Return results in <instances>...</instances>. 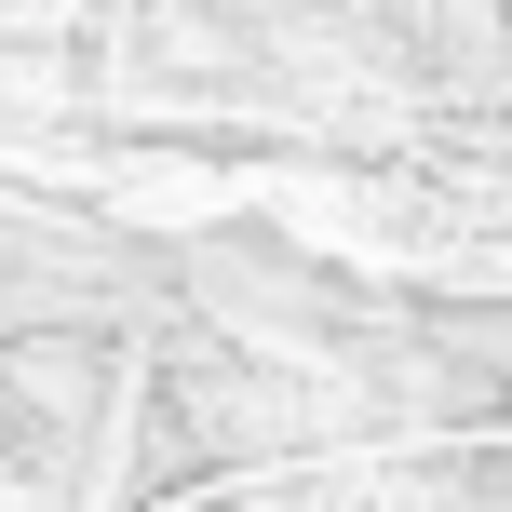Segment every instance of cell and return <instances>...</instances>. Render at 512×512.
I'll return each mask as SVG.
<instances>
[{
  "label": "cell",
  "mask_w": 512,
  "mask_h": 512,
  "mask_svg": "<svg viewBox=\"0 0 512 512\" xmlns=\"http://www.w3.org/2000/svg\"><path fill=\"white\" fill-rule=\"evenodd\" d=\"M0 418H14V405H0Z\"/></svg>",
  "instance_id": "6da1fadb"
}]
</instances>
